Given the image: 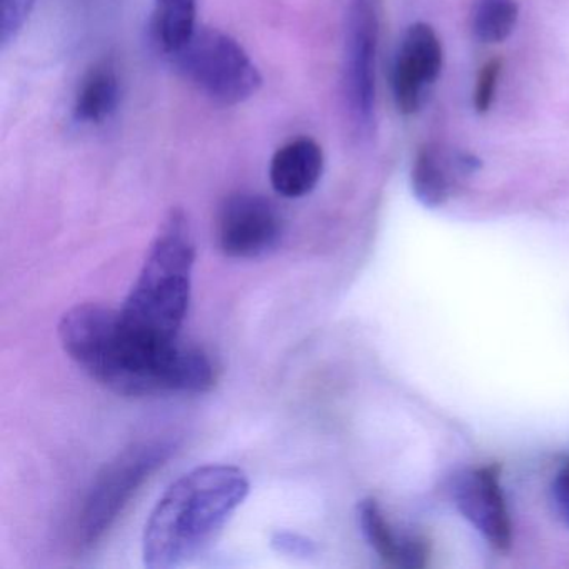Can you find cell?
Masks as SVG:
<instances>
[{
  "label": "cell",
  "instance_id": "cell-3",
  "mask_svg": "<svg viewBox=\"0 0 569 569\" xmlns=\"http://www.w3.org/2000/svg\"><path fill=\"white\" fill-rule=\"evenodd\" d=\"M194 264L191 226L181 209H172L119 309L126 326L154 341H178L191 305Z\"/></svg>",
  "mask_w": 569,
  "mask_h": 569
},
{
  "label": "cell",
  "instance_id": "cell-11",
  "mask_svg": "<svg viewBox=\"0 0 569 569\" xmlns=\"http://www.w3.org/2000/svg\"><path fill=\"white\" fill-rule=\"evenodd\" d=\"M481 162L472 154H442L435 148H422L412 166V191L426 208H438L448 201L456 179L475 174Z\"/></svg>",
  "mask_w": 569,
  "mask_h": 569
},
{
  "label": "cell",
  "instance_id": "cell-8",
  "mask_svg": "<svg viewBox=\"0 0 569 569\" xmlns=\"http://www.w3.org/2000/svg\"><path fill=\"white\" fill-rule=\"evenodd\" d=\"M442 49L438 36L428 24H415L399 46L392 66V94L399 111L415 114L421 109L429 86L438 79Z\"/></svg>",
  "mask_w": 569,
  "mask_h": 569
},
{
  "label": "cell",
  "instance_id": "cell-2",
  "mask_svg": "<svg viewBox=\"0 0 569 569\" xmlns=\"http://www.w3.org/2000/svg\"><path fill=\"white\" fill-rule=\"evenodd\" d=\"M248 476L228 465L199 466L172 482L149 516L142 556L149 569L179 568L198 556L249 496Z\"/></svg>",
  "mask_w": 569,
  "mask_h": 569
},
{
  "label": "cell",
  "instance_id": "cell-14",
  "mask_svg": "<svg viewBox=\"0 0 569 569\" xmlns=\"http://www.w3.org/2000/svg\"><path fill=\"white\" fill-rule=\"evenodd\" d=\"M196 0H154L151 32L156 48L172 58L196 32Z\"/></svg>",
  "mask_w": 569,
  "mask_h": 569
},
{
  "label": "cell",
  "instance_id": "cell-12",
  "mask_svg": "<svg viewBox=\"0 0 569 569\" xmlns=\"http://www.w3.org/2000/svg\"><path fill=\"white\" fill-rule=\"evenodd\" d=\"M359 525L379 558L399 568H422L428 562L429 542L422 536H398L375 499L359 505Z\"/></svg>",
  "mask_w": 569,
  "mask_h": 569
},
{
  "label": "cell",
  "instance_id": "cell-15",
  "mask_svg": "<svg viewBox=\"0 0 569 569\" xmlns=\"http://www.w3.org/2000/svg\"><path fill=\"white\" fill-rule=\"evenodd\" d=\"M518 22L516 0H476L471 16L475 38L485 44L502 42L515 31Z\"/></svg>",
  "mask_w": 569,
  "mask_h": 569
},
{
  "label": "cell",
  "instance_id": "cell-4",
  "mask_svg": "<svg viewBox=\"0 0 569 569\" xmlns=\"http://www.w3.org/2000/svg\"><path fill=\"white\" fill-rule=\"evenodd\" d=\"M171 59L192 86L218 104H241L262 84L244 48L218 29H196Z\"/></svg>",
  "mask_w": 569,
  "mask_h": 569
},
{
  "label": "cell",
  "instance_id": "cell-7",
  "mask_svg": "<svg viewBox=\"0 0 569 569\" xmlns=\"http://www.w3.org/2000/svg\"><path fill=\"white\" fill-rule=\"evenodd\" d=\"M378 19L371 0H355L346 42L345 84L349 109L359 126H369L375 112Z\"/></svg>",
  "mask_w": 569,
  "mask_h": 569
},
{
  "label": "cell",
  "instance_id": "cell-17",
  "mask_svg": "<svg viewBox=\"0 0 569 569\" xmlns=\"http://www.w3.org/2000/svg\"><path fill=\"white\" fill-rule=\"evenodd\" d=\"M501 71V59H491L479 72L478 84H476L475 91V108L479 114H485V112L491 109Z\"/></svg>",
  "mask_w": 569,
  "mask_h": 569
},
{
  "label": "cell",
  "instance_id": "cell-1",
  "mask_svg": "<svg viewBox=\"0 0 569 569\" xmlns=\"http://www.w3.org/2000/svg\"><path fill=\"white\" fill-rule=\"evenodd\" d=\"M59 339L72 361L116 395H196L216 385L214 365L206 352L138 335L122 321L119 309L76 306L62 316Z\"/></svg>",
  "mask_w": 569,
  "mask_h": 569
},
{
  "label": "cell",
  "instance_id": "cell-16",
  "mask_svg": "<svg viewBox=\"0 0 569 569\" xmlns=\"http://www.w3.org/2000/svg\"><path fill=\"white\" fill-rule=\"evenodd\" d=\"M36 0H0V46H11L31 18Z\"/></svg>",
  "mask_w": 569,
  "mask_h": 569
},
{
  "label": "cell",
  "instance_id": "cell-6",
  "mask_svg": "<svg viewBox=\"0 0 569 569\" xmlns=\"http://www.w3.org/2000/svg\"><path fill=\"white\" fill-rule=\"evenodd\" d=\"M281 212L261 194L236 192L224 199L216 219V238L226 256L256 259L268 254L281 241Z\"/></svg>",
  "mask_w": 569,
  "mask_h": 569
},
{
  "label": "cell",
  "instance_id": "cell-13",
  "mask_svg": "<svg viewBox=\"0 0 569 569\" xmlns=\"http://www.w3.org/2000/svg\"><path fill=\"white\" fill-rule=\"evenodd\" d=\"M119 99L121 84L118 72L111 62H101L96 64L79 84L72 114L81 124H102L114 114Z\"/></svg>",
  "mask_w": 569,
  "mask_h": 569
},
{
  "label": "cell",
  "instance_id": "cell-18",
  "mask_svg": "<svg viewBox=\"0 0 569 569\" xmlns=\"http://www.w3.org/2000/svg\"><path fill=\"white\" fill-rule=\"evenodd\" d=\"M272 546L279 552H284V555L289 556H301V558H309V556L316 552V546L311 539L289 531L276 532L272 536Z\"/></svg>",
  "mask_w": 569,
  "mask_h": 569
},
{
  "label": "cell",
  "instance_id": "cell-5",
  "mask_svg": "<svg viewBox=\"0 0 569 569\" xmlns=\"http://www.w3.org/2000/svg\"><path fill=\"white\" fill-rule=\"evenodd\" d=\"M172 449L174 446L168 441L136 445L99 475L79 518V545L82 548H92L104 538L142 482L164 465Z\"/></svg>",
  "mask_w": 569,
  "mask_h": 569
},
{
  "label": "cell",
  "instance_id": "cell-9",
  "mask_svg": "<svg viewBox=\"0 0 569 569\" xmlns=\"http://www.w3.org/2000/svg\"><path fill=\"white\" fill-rule=\"evenodd\" d=\"M452 492L465 518L488 539L492 548L506 551L511 546V519L499 482L498 466L462 472Z\"/></svg>",
  "mask_w": 569,
  "mask_h": 569
},
{
  "label": "cell",
  "instance_id": "cell-19",
  "mask_svg": "<svg viewBox=\"0 0 569 569\" xmlns=\"http://www.w3.org/2000/svg\"><path fill=\"white\" fill-rule=\"evenodd\" d=\"M552 498H555L559 515L569 525V462L556 476L555 485H552Z\"/></svg>",
  "mask_w": 569,
  "mask_h": 569
},
{
  "label": "cell",
  "instance_id": "cell-10",
  "mask_svg": "<svg viewBox=\"0 0 569 569\" xmlns=\"http://www.w3.org/2000/svg\"><path fill=\"white\" fill-rule=\"evenodd\" d=\"M325 171V152L311 138H298L272 156L269 179L282 198L299 199L315 191Z\"/></svg>",
  "mask_w": 569,
  "mask_h": 569
}]
</instances>
